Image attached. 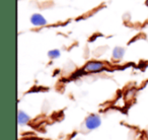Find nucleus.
I'll return each mask as SVG.
<instances>
[{
  "label": "nucleus",
  "instance_id": "obj_1",
  "mask_svg": "<svg viewBox=\"0 0 148 140\" xmlns=\"http://www.w3.org/2000/svg\"><path fill=\"white\" fill-rule=\"evenodd\" d=\"M84 124L87 130H95L101 125V119L97 114H91L85 119Z\"/></svg>",
  "mask_w": 148,
  "mask_h": 140
},
{
  "label": "nucleus",
  "instance_id": "obj_4",
  "mask_svg": "<svg viewBox=\"0 0 148 140\" xmlns=\"http://www.w3.org/2000/svg\"><path fill=\"white\" fill-rule=\"evenodd\" d=\"M29 121H31V117H29L25 111L19 110L18 114H17V122H18L19 125L25 126V125H27Z\"/></svg>",
  "mask_w": 148,
  "mask_h": 140
},
{
  "label": "nucleus",
  "instance_id": "obj_8",
  "mask_svg": "<svg viewBox=\"0 0 148 140\" xmlns=\"http://www.w3.org/2000/svg\"><path fill=\"white\" fill-rule=\"evenodd\" d=\"M147 134H148V131H147Z\"/></svg>",
  "mask_w": 148,
  "mask_h": 140
},
{
  "label": "nucleus",
  "instance_id": "obj_6",
  "mask_svg": "<svg viewBox=\"0 0 148 140\" xmlns=\"http://www.w3.org/2000/svg\"><path fill=\"white\" fill-rule=\"evenodd\" d=\"M48 56H49L51 59H56V58L60 57V51L57 49L55 50H51V51L48 53Z\"/></svg>",
  "mask_w": 148,
  "mask_h": 140
},
{
  "label": "nucleus",
  "instance_id": "obj_5",
  "mask_svg": "<svg viewBox=\"0 0 148 140\" xmlns=\"http://www.w3.org/2000/svg\"><path fill=\"white\" fill-rule=\"evenodd\" d=\"M124 54H125V49L122 47H116L113 51V59L120 60L123 58Z\"/></svg>",
  "mask_w": 148,
  "mask_h": 140
},
{
  "label": "nucleus",
  "instance_id": "obj_7",
  "mask_svg": "<svg viewBox=\"0 0 148 140\" xmlns=\"http://www.w3.org/2000/svg\"><path fill=\"white\" fill-rule=\"evenodd\" d=\"M146 4H147V5H148V0H147V1H146Z\"/></svg>",
  "mask_w": 148,
  "mask_h": 140
},
{
  "label": "nucleus",
  "instance_id": "obj_3",
  "mask_svg": "<svg viewBox=\"0 0 148 140\" xmlns=\"http://www.w3.org/2000/svg\"><path fill=\"white\" fill-rule=\"evenodd\" d=\"M31 23H33L34 25H36V27H41V25H45L46 23H47V21H46L45 17L42 14L35 13V14L32 15Z\"/></svg>",
  "mask_w": 148,
  "mask_h": 140
},
{
  "label": "nucleus",
  "instance_id": "obj_2",
  "mask_svg": "<svg viewBox=\"0 0 148 140\" xmlns=\"http://www.w3.org/2000/svg\"><path fill=\"white\" fill-rule=\"evenodd\" d=\"M105 68V65H103L101 62L99 61H90L88 63L85 64L84 66V71L86 72H99L101 70Z\"/></svg>",
  "mask_w": 148,
  "mask_h": 140
}]
</instances>
